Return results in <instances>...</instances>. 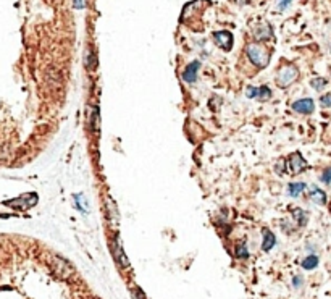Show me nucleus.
<instances>
[{
  "mask_svg": "<svg viewBox=\"0 0 331 299\" xmlns=\"http://www.w3.org/2000/svg\"><path fill=\"white\" fill-rule=\"evenodd\" d=\"M246 53H247V58L251 60V63H254L257 68H265L268 65V60H270V52H268L267 47L260 44L247 45Z\"/></svg>",
  "mask_w": 331,
  "mask_h": 299,
  "instance_id": "nucleus-1",
  "label": "nucleus"
},
{
  "mask_svg": "<svg viewBox=\"0 0 331 299\" xmlns=\"http://www.w3.org/2000/svg\"><path fill=\"white\" fill-rule=\"evenodd\" d=\"M299 76V71L298 68L294 65H285L280 70L278 76H277V83L280 87H288L289 84H293L296 79Z\"/></svg>",
  "mask_w": 331,
  "mask_h": 299,
  "instance_id": "nucleus-2",
  "label": "nucleus"
},
{
  "mask_svg": "<svg viewBox=\"0 0 331 299\" xmlns=\"http://www.w3.org/2000/svg\"><path fill=\"white\" fill-rule=\"evenodd\" d=\"M52 269L55 274L61 278H70L71 275H74V269L71 264L65 259H61V257H58V256L52 257Z\"/></svg>",
  "mask_w": 331,
  "mask_h": 299,
  "instance_id": "nucleus-3",
  "label": "nucleus"
},
{
  "mask_svg": "<svg viewBox=\"0 0 331 299\" xmlns=\"http://www.w3.org/2000/svg\"><path fill=\"white\" fill-rule=\"evenodd\" d=\"M289 168H291V173H301V172H304V170L307 168V162L304 160V157L301 155V152H294V154H291L289 155Z\"/></svg>",
  "mask_w": 331,
  "mask_h": 299,
  "instance_id": "nucleus-4",
  "label": "nucleus"
},
{
  "mask_svg": "<svg viewBox=\"0 0 331 299\" xmlns=\"http://www.w3.org/2000/svg\"><path fill=\"white\" fill-rule=\"evenodd\" d=\"M213 40H215L223 50H230L233 45V34L228 31H217V32H213Z\"/></svg>",
  "mask_w": 331,
  "mask_h": 299,
  "instance_id": "nucleus-5",
  "label": "nucleus"
},
{
  "mask_svg": "<svg viewBox=\"0 0 331 299\" xmlns=\"http://www.w3.org/2000/svg\"><path fill=\"white\" fill-rule=\"evenodd\" d=\"M293 110L298 112V113H312L315 110V104L312 99H301L298 102H294L293 104Z\"/></svg>",
  "mask_w": 331,
  "mask_h": 299,
  "instance_id": "nucleus-6",
  "label": "nucleus"
},
{
  "mask_svg": "<svg viewBox=\"0 0 331 299\" xmlns=\"http://www.w3.org/2000/svg\"><path fill=\"white\" fill-rule=\"evenodd\" d=\"M199 68H201V62H192V63H189L188 66H186V70L183 71V79L186 81L188 84H192L194 81L197 79V71H199Z\"/></svg>",
  "mask_w": 331,
  "mask_h": 299,
  "instance_id": "nucleus-7",
  "label": "nucleus"
},
{
  "mask_svg": "<svg viewBox=\"0 0 331 299\" xmlns=\"http://www.w3.org/2000/svg\"><path fill=\"white\" fill-rule=\"evenodd\" d=\"M115 259H116V262L120 264V267H121V269H128V267H129V262H128L126 256H125V251H123V246H121V241H120V238H116Z\"/></svg>",
  "mask_w": 331,
  "mask_h": 299,
  "instance_id": "nucleus-8",
  "label": "nucleus"
},
{
  "mask_svg": "<svg viewBox=\"0 0 331 299\" xmlns=\"http://www.w3.org/2000/svg\"><path fill=\"white\" fill-rule=\"evenodd\" d=\"M105 207H107V215H108L110 222L115 225V223L118 222V210H116V206H115V202H113L112 198L105 199Z\"/></svg>",
  "mask_w": 331,
  "mask_h": 299,
  "instance_id": "nucleus-9",
  "label": "nucleus"
},
{
  "mask_svg": "<svg viewBox=\"0 0 331 299\" xmlns=\"http://www.w3.org/2000/svg\"><path fill=\"white\" fill-rule=\"evenodd\" d=\"M275 235L272 233V232H268V230H265L264 232V244H262V249L265 251V253H268L270 249H273V246H275Z\"/></svg>",
  "mask_w": 331,
  "mask_h": 299,
  "instance_id": "nucleus-10",
  "label": "nucleus"
},
{
  "mask_svg": "<svg viewBox=\"0 0 331 299\" xmlns=\"http://www.w3.org/2000/svg\"><path fill=\"white\" fill-rule=\"evenodd\" d=\"M310 199H312L314 202H317V204H325L327 202V194L322 191V189H319V188H312L310 189Z\"/></svg>",
  "mask_w": 331,
  "mask_h": 299,
  "instance_id": "nucleus-11",
  "label": "nucleus"
},
{
  "mask_svg": "<svg viewBox=\"0 0 331 299\" xmlns=\"http://www.w3.org/2000/svg\"><path fill=\"white\" fill-rule=\"evenodd\" d=\"M306 189V183H291V185H289V196H291V198H299L301 196V193L304 191Z\"/></svg>",
  "mask_w": 331,
  "mask_h": 299,
  "instance_id": "nucleus-12",
  "label": "nucleus"
},
{
  "mask_svg": "<svg viewBox=\"0 0 331 299\" xmlns=\"http://www.w3.org/2000/svg\"><path fill=\"white\" fill-rule=\"evenodd\" d=\"M95 65H97V60H95V53L92 49L86 50V68L87 70H94Z\"/></svg>",
  "mask_w": 331,
  "mask_h": 299,
  "instance_id": "nucleus-13",
  "label": "nucleus"
},
{
  "mask_svg": "<svg viewBox=\"0 0 331 299\" xmlns=\"http://www.w3.org/2000/svg\"><path fill=\"white\" fill-rule=\"evenodd\" d=\"M317 266H319V257L317 256H309V257H306L304 261H302V267H304L306 270H312Z\"/></svg>",
  "mask_w": 331,
  "mask_h": 299,
  "instance_id": "nucleus-14",
  "label": "nucleus"
},
{
  "mask_svg": "<svg viewBox=\"0 0 331 299\" xmlns=\"http://www.w3.org/2000/svg\"><path fill=\"white\" fill-rule=\"evenodd\" d=\"M294 219L299 222V227H306V223H307V214L304 212V210L296 209V210H294Z\"/></svg>",
  "mask_w": 331,
  "mask_h": 299,
  "instance_id": "nucleus-15",
  "label": "nucleus"
},
{
  "mask_svg": "<svg viewBox=\"0 0 331 299\" xmlns=\"http://www.w3.org/2000/svg\"><path fill=\"white\" fill-rule=\"evenodd\" d=\"M270 97H272V91L268 89L267 86H260V87H259V94H257V99H259V100H264V102H265V100H268V99H270Z\"/></svg>",
  "mask_w": 331,
  "mask_h": 299,
  "instance_id": "nucleus-16",
  "label": "nucleus"
},
{
  "mask_svg": "<svg viewBox=\"0 0 331 299\" xmlns=\"http://www.w3.org/2000/svg\"><path fill=\"white\" fill-rule=\"evenodd\" d=\"M234 253H236V257H247V248H246V243L244 241H241V243H238L236 244V249H234Z\"/></svg>",
  "mask_w": 331,
  "mask_h": 299,
  "instance_id": "nucleus-17",
  "label": "nucleus"
},
{
  "mask_svg": "<svg viewBox=\"0 0 331 299\" xmlns=\"http://www.w3.org/2000/svg\"><path fill=\"white\" fill-rule=\"evenodd\" d=\"M312 87L314 89H317V91H322L323 87H325V84H327V79H323V78H315V79H312Z\"/></svg>",
  "mask_w": 331,
  "mask_h": 299,
  "instance_id": "nucleus-18",
  "label": "nucleus"
},
{
  "mask_svg": "<svg viewBox=\"0 0 331 299\" xmlns=\"http://www.w3.org/2000/svg\"><path fill=\"white\" fill-rule=\"evenodd\" d=\"M91 128H92V131H97V130H99V110H97V108H94V112H92Z\"/></svg>",
  "mask_w": 331,
  "mask_h": 299,
  "instance_id": "nucleus-19",
  "label": "nucleus"
},
{
  "mask_svg": "<svg viewBox=\"0 0 331 299\" xmlns=\"http://www.w3.org/2000/svg\"><path fill=\"white\" fill-rule=\"evenodd\" d=\"M74 199H76V207L79 210H82V212H86V201H84V196L82 194H78L74 196Z\"/></svg>",
  "mask_w": 331,
  "mask_h": 299,
  "instance_id": "nucleus-20",
  "label": "nucleus"
},
{
  "mask_svg": "<svg viewBox=\"0 0 331 299\" xmlns=\"http://www.w3.org/2000/svg\"><path fill=\"white\" fill-rule=\"evenodd\" d=\"M320 105H322V107H325V108L331 107V94H325V96H322V99H320Z\"/></svg>",
  "mask_w": 331,
  "mask_h": 299,
  "instance_id": "nucleus-21",
  "label": "nucleus"
},
{
  "mask_svg": "<svg viewBox=\"0 0 331 299\" xmlns=\"http://www.w3.org/2000/svg\"><path fill=\"white\" fill-rule=\"evenodd\" d=\"M247 97L249 99H257V94H259V87H254V86H251V87H247Z\"/></svg>",
  "mask_w": 331,
  "mask_h": 299,
  "instance_id": "nucleus-22",
  "label": "nucleus"
},
{
  "mask_svg": "<svg viewBox=\"0 0 331 299\" xmlns=\"http://www.w3.org/2000/svg\"><path fill=\"white\" fill-rule=\"evenodd\" d=\"M322 181L323 183H331V167H328L325 172L322 173Z\"/></svg>",
  "mask_w": 331,
  "mask_h": 299,
  "instance_id": "nucleus-23",
  "label": "nucleus"
},
{
  "mask_svg": "<svg viewBox=\"0 0 331 299\" xmlns=\"http://www.w3.org/2000/svg\"><path fill=\"white\" fill-rule=\"evenodd\" d=\"M291 2H293V0H278V8L285 10V8H288L289 5H291Z\"/></svg>",
  "mask_w": 331,
  "mask_h": 299,
  "instance_id": "nucleus-24",
  "label": "nucleus"
},
{
  "mask_svg": "<svg viewBox=\"0 0 331 299\" xmlns=\"http://www.w3.org/2000/svg\"><path fill=\"white\" fill-rule=\"evenodd\" d=\"M73 6L76 10H81L82 6H84V2H82V0H73Z\"/></svg>",
  "mask_w": 331,
  "mask_h": 299,
  "instance_id": "nucleus-25",
  "label": "nucleus"
},
{
  "mask_svg": "<svg viewBox=\"0 0 331 299\" xmlns=\"http://www.w3.org/2000/svg\"><path fill=\"white\" fill-rule=\"evenodd\" d=\"M301 285V278L298 277V278H294V287H299Z\"/></svg>",
  "mask_w": 331,
  "mask_h": 299,
  "instance_id": "nucleus-26",
  "label": "nucleus"
}]
</instances>
